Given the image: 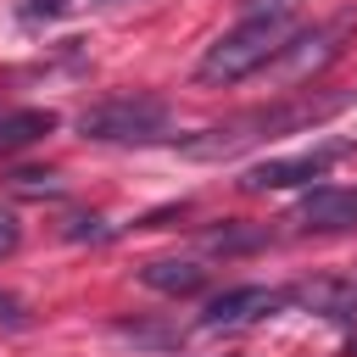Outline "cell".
Segmentation results:
<instances>
[{
  "mask_svg": "<svg viewBox=\"0 0 357 357\" xmlns=\"http://www.w3.org/2000/svg\"><path fill=\"white\" fill-rule=\"evenodd\" d=\"M346 106H351L346 89H301V95H290V100L251 106V112H240V117H229V123H212V128H201V134H184V139H178V156H190V162H223V156H240L245 145H262V139H273V134L312 128V123H324V117H335V112H346Z\"/></svg>",
  "mask_w": 357,
  "mask_h": 357,
  "instance_id": "1",
  "label": "cell"
},
{
  "mask_svg": "<svg viewBox=\"0 0 357 357\" xmlns=\"http://www.w3.org/2000/svg\"><path fill=\"white\" fill-rule=\"evenodd\" d=\"M0 318H6V324H11V329H17V324H22V312H17V301H11V296H0Z\"/></svg>",
  "mask_w": 357,
  "mask_h": 357,
  "instance_id": "16",
  "label": "cell"
},
{
  "mask_svg": "<svg viewBox=\"0 0 357 357\" xmlns=\"http://www.w3.org/2000/svg\"><path fill=\"white\" fill-rule=\"evenodd\" d=\"M167 128H173V112L162 95H117L78 117V134L95 145H145V139H162Z\"/></svg>",
  "mask_w": 357,
  "mask_h": 357,
  "instance_id": "3",
  "label": "cell"
},
{
  "mask_svg": "<svg viewBox=\"0 0 357 357\" xmlns=\"http://www.w3.org/2000/svg\"><path fill=\"white\" fill-rule=\"evenodd\" d=\"M240 17H296V0H240Z\"/></svg>",
  "mask_w": 357,
  "mask_h": 357,
  "instance_id": "13",
  "label": "cell"
},
{
  "mask_svg": "<svg viewBox=\"0 0 357 357\" xmlns=\"http://www.w3.org/2000/svg\"><path fill=\"white\" fill-rule=\"evenodd\" d=\"M284 296L301 301V307H312V312H324V318H351L357 312V290L351 284H335V279H312V284H296Z\"/></svg>",
  "mask_w": 357,
  "mask_h": 357,
  "instance_id": "10",
  "label": "cell"
},
{
  "mask_svg": "<svg viewBox=\"0 0 357 357\" xmlns=\"http://www.w3.org/2000/svg\"><path fill=\"white\" fill-rule=\"evenodd\" d=\"M117 340H139V346H178V329H145V324H117Z\"/></svg>",
  "mask_w": 357,
  "mask_h": 357,
  "instance_id": "12",
  "label": "cell"
},
{
  "mask_svg": "<svg viewBox=\"0 0 357 357\" xmlns=\"http://www.w3.org/2000/svg\"><path fill=\"white\" fill-rule=\"evenodd\" d=\"M284 45H290V17H240V28H229L206 45V56L195 61V84L229 89V84L262 73Z\"/></svg>",
  "mask_w": 357,
  "mask_h": 357,
  "instance_id": "2",
  "label": "cell"
},
{
  "mask_svg": "<svg viewBox=\"0 0 357 357\" xmlns=\"http://www.w3.org/2000/svg\"><path fill=\"white\" fill-rule=\"evenodd\" d=\"M11 190L17 195H28V201H45V195H61V173H39V167H22V173H11Z\"/></svg>",
  "mask_w": 357,
  "mask_h": 357,
  "instance_id": "11",
  "label": "cell"
},
{
  "mask_svg": "<svg viewBox=\"0 0 357 357\" xmlns=\"http://www.w3.org/2000/svg\"><path fill=\"white\" fill-rule=\"evenodd\" d=\"M56 128V112L45 106H17V112H0V156H17L28 151L33 139H45Z\"/></svg>",
  "mask_w": 357,
  "mask_h": 357,
  "instance_id": "9",
  "label": "cell"
},
{
  "mask_svg": "<svg viewBox=\"0 0 357 357\" xmlns=\"http://www.w3.org/2000/svg\"><path fill=\"white\" fill-rule=\"evenodd\" d=\"M351 28H357V11H340V17L318 22V28H301V33H290V45L273 56V61H279V78H284V84H301V78L324 73V67H329V61L346 50Z\"/></svg>",
  "mask_w": 357,
  "mask_h": 357,
  "instance_id": "4",
  "label": "cell"
},
{
  "mask_svg": "<svg viewBox=\"0 0 357 357\" xmlns=\"http://www.w3.org/2000/svg\"><path fill=\"white\" fill-rule=\"evenodd\" d=\"M351 145H318V151H296V156H268V162H251L240 173V190L245 195H268V190H301L312 178H324Z\"/></svg>",
  "mask_w": 357,
  "mask_h": 357,
  "instance_id": "5",
  "label": "cell"
},
{
  "mask_svg": "<svg viewBox=\"0 0 357 357\" xmlns=\"http://www.w3.org/2000/svg\"><path fill=\"white\" fill-rule=\"evenodd\" d=\"M279 307H290V296H284V290H268V284H234V290H223V296H212V301H206L201 329H245V324L273 318Z\"/></svg>",
  "mask_w": 357,
  "mask_h": 357,
  "instance_id": "6",
  "label": "cell"
},
{
  "mask_svg": "<svg viewBox=\"0 0 357 357\" xmlns=\"http://www.w3.org/2000/svg\"><path fill=\"white\" fill-rule=\"evenodd\" d=\"M284 223H296L301 234H346V229H357V190H346V184H312Z\"/></svg>",
  "mask_w": 357,
  "mask_h": 357,
  "instance_id": "7",
  "label": "cell"
},
{
  "mask_svg": "<svg viewBox=\"0 0 357 357\" xmlns=\"http://www.w3.org/2000/svg\"><path fill=\"white\" fill-rule=\"evenodd\" d=\"M139 284L156 296H195V290H206V268L190 257H156L139 268Z\"/></svg>",
  "mask_w": 357,
  "mask_h": 357,
  "instance_id": "8",
  "label": "cell"
},
{
  "mask_svg": "<svg viewBox=\"0 0 357 357\" xmlns=\"http://www.w3.org/2000/svg\"><path fill=\"white\" fill-rule=\"evenodd\" d=\"M17 245H22V223H17V218L0 206V257H11Z\"/></svg>",
  "mask_w": 357,
  "mask_h": 357,
  "instance_id": "14",
  "label": "cell"
},
{
  "mask_svg": "<svg viewBox=\"0 0 357 357\" xmlns=\"http://www.w3.org/2000/svg\"><path fill=\"white\" fill-rule=\"evenodd\" d=\"M84 234H89V240H106L100 218H73V223H67V240H84Z\"/></svg>",
  "mask_w": 357,
  "mask_h": 357,
  "instance_id": "15",
  "label": "cell"
}]
</instances>
